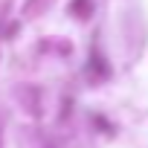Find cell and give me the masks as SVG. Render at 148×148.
I'll return each instance as SVG.
<instances>
[{
	"label": "cell",
	"mask_w": 148,
	"mask_h": 148,
	"mask_svg": "<svg viewBox=\"0 0 148 148\" xmlns=\"http://www.w3.org/2000/svg\"><path fill=\"white\" fill-rule=\"evenodd\" d=\"M73 15H79V18H87L90 9H93V0H73Z\"/></svg>",
	"instance_id": "cell-1"
}]
</instances>
